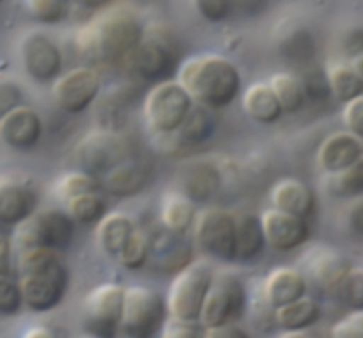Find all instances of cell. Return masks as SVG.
<instances>
[{
    "label": "cell",
    "mask_w": 363,
    "mask_h": 338,
    "mask_svg": "<svg viewBox=\"0 0 363 338\" xmlns=\"http://www.w3.org/2000/svg\"><path fill=\"white\" fill-rule=\"evenodd\" d=\"M262 219L255 214H240L235 218V262L247 264L258 259L265 247Z\"/></svg>",
    "instance_id": "cb8c5ba5"
},
{
    "label": "cell",
    "mask_w": 363,
    "mask_h": 338,
    "mask_svg": "<svg viewBox=\"0 0 363 338\" xmlns=\"http://www.w3.org/2000/svg\"><path fill=\"white\" fill-rule=\"evenodd\" d=\"M359 157H363V148L358 137L351 132L349 134L337 132V134H331L324 139L323 145L319 146L317 159H319V164L324 171L335 175V173L354 164Z\"/></svg>",
    "instance_id": "d6986e66"
},
{
    "label": "cell",
    "mask_w": 363,
    "mask_h": 338,
    "mask_svg": "<svg viewBox=\"0 0 363 338\" xmlns=\"http://www.w3.org/2000/svg\"><path fill=\"white\" fill-rule=\"evenodd\" d=\"M132 72L143 80H162L174 66V43L171 34L162 27H155L143 34V40L130 55Z\"/></svg>",
    "instance_id": "30bf717a"
},
{
    "label": "cell",
    "mask_w": 363,
    "mask_h": 338,
    "mask_svg": "<svg viewBox=\"0 0 363 338\" xmlns=\"http://www.w3.org/2000/svg\"><path fill=\"white\" fill-rule=\"evenodd\" d=\"M196 244L221 262H235V215L219 207L203 208L194 219Z\"/></svg>",
    "instance_id": "9c48e42d"
},
{
    "label": "cell",
    "mask_w": 363,
    "mask_h": 338,
    "mask_svg": "<svg viewBox=\"0 0 363 338\" xmlns=\"http://www.w3.org/2000/svg\"><path fill=\"white\" fill-rule=\"evenodd\" d=\"M125 288L118 283L95 287L82 303V326L95 337H114L120 329Z\"/></svg>",
    "instance_id": "ba28073f"
},
{
    "label": "cell",
    "mask_w": 363,
    "mask_h": 338,
    "mask_svg": "<svg viewBox=\"0 0 363 338\" xmlns=\"http://www.w3.org/2000/svg\"><path fill=\"white\" fill-rule=\"evenodd\" d=\"M193 4L201 18L211 23L225 22L233 9V0H193Z\"/></svg>",
    "instance_id": "ab89813d"
},
{
    "label": "cell",
    "mask_w": 363,
    "mask_h": 338,
    "mask_svg": "<svg viewBox=\"0 0 363 338\" xmlns=\"http://www.w3.org/2000/svg\"><path fill=\"white\" fill-rule=\"evenodd\" d=\"M335 186L342 196H363V157L335 173Z\"/></svg>",
    "instance_id": "74e56055"
},
{
    "label": "cell",
    "mask_w": 363,
    "mask_h": 338,
    "mask_svg": "<svg viewBox=\"0 0 363 338\" xmlns=\"http://www.w3.org/2000/svg\"><path fill=\"white\" fill-rule=\"evenodd\" d=\"M178 82L191 98L211 111L228 107L240 91V73L230 59L218 54L193 55L182 62Z\"/></svg>",
    "instance_id": "6da1fadb"
},
{
    "label": "cell",
    "mask_w": 363,
    "mask_h": 338,
    "mask_svg": "<svg viewBox=\"0 0 363 338\" xmlns=\"http://www.w3.org/2000/svg\"><path fill=\"white\" fill-rule=\"evenodd\" d=\"M303 88H305V95L310 98H326L330 95V84H328V77L323 73L312 72L305 77L303 80Z\"/></svg>",
    "instance_id": "f6af8a7d"
},
{
    "label": "cell",
    "mask_w": 363,
    "mask_h": 338,
    "mask_svg": "<svg viewBox=\"0 0 363 338\" xmlns=\"http://www.w3.org/2000/svg\"><path fill=\"white\" fill-rule=\"evenodd\" d=\"M29 15L45 26L59 23L66 15L65 0H23Z\"/></svg>",
    "instance_id": "8d00e7d4"
},
{
    "label": "cell",
    "mask_w": 363,
    "mask_h": 338,
    "mask_svg": "<svg viewBox=\"0 0 363 338\" xmlns=\"http://www.w3.org/2000/svg\"><path fill=\"white\" fill-rule=\"evenodd\" d=\"M113 0H79V4H82L84 8L89 9H102L106 6H109Z\"/></svg>",
    "instance_id": "816d5d0a"
},
{
    "label": "cell",
    "mask_w": 363,
    "mask_h": 338,
    "mask_svg": "<svg viewBox=\"0 0 363 338\" xmlns=\"http://www.w3.org/2000/svg\"><path fill=\"white\" fill-rule=\"evenodd\" d=\"M194 100L180 82L164 80L150 89L145 100V118L155 134H173L189 114Z\"/></svg>",
    "instance_id": "8992f818"
},
{
    "label": "cell",
    "mask_w": 363,
    "mask_h": 338,
    "mask_svg": "<svg viewBox=\"0 0 363 338\" xmlns=\"http://www.w3.org/2000/svg\"><path fill=\"white\" fill-rule=\"evenodd\" d=\"M0 2H2V0H0Z\"/></svg>",
    "instance_id": "db71d44e"
},
{
    "label": "cell",
    "mask_w": 363,
    "mask_h": 338,
    "mask_svg": "<svg viewBox=\"0 0 363 338\" xmlns=\"http://www.w3.org/2000/svg\"><path fill=\"white\" fill-rule=\"evenodd\" d=\"M271 200L274 208L303 219H308L315 208V196L312 189L296 179L280 180L272 187Z\"/></svg>",
    "instance_id": "7402d4cb"
},
{
    "label": "cell",
    "mask_w": 363,
    "mask_h": 338,
    "mask_svg": "<svg viewBox=\"0 0 363 338\" xmlns=\"http://www.w3.org/2000/svg\"><path fill=\"white\" fill-rule=\"evenodd\" d=\"M212 280V271L205 264L191 262L178 271L167 291L166 305L169 315L193 322L200 320Z\"/></svg>",
    "instance_id": "5b68a950"
},
{
    "label": "cell",
    "mask_w": 363,
    "mask_h": 338,
    "mask_svg": "<svg viewBox=\"0 0 363 338\" xmlns=\"http://www.w3.org/2000/svg\"><path fill=\"white\" fill-rule=\"evenodd\" d=\"M328 84H330V91L333 93L335 98L342 103H347L349 100L363 95V84L359 77L356 75L351 66L337 64L330 68L326 73Z\"/></svg>",
    "instance_id": "1f68e13d"
},
{
    "label": "cell",
    "mask_w": 363,
    "mask_h": 338,
    "mask_svg": "<svg viewBox=\"0 0 363 338\" xmlns=\"http://www.w3.org/2000/svg\"><path fill=\"white\" fill-rule=\"evenodd\" d=\"M239 4L240 8L247 9L250 13H253L257 8H264L265 0H233V4Z\"/></svg>",
    "instance_id": "f907efd6"
},
{
    "label": "cell",
    "mask_w": 363,
    "mask_h": 338,
    "mask_svg": "<svg viewBox=\"0 0 363 338\" xmlns=\"http://www.w3.org/2000/svg\"><path fill=\"white\" fill-rule=\"evenodd\" d=\"M77 159L82 171L100 179L118 164L127 160V146L123 139L118 137L113 132H91L77 146Z\"/></svg>",
    "instance_id": "7c38bea8"
},
{
    "label": "cell",
    "mask_w": 363,
    "mask_h": 338,
    "mask_svg": "<svg viewBox=\"0 0 363 338\" xmlns=\"http://www.w3.org/2000/svg\"><path fill=\"white\" fill-rule=\"evenodd\" d=\"M73 232L75 228L69 214L57 210L34 212L30 218L16 226L15 242L22 251L30 247L62 251L72 244Z\"/></svg>",
    "instance_id": "52a82bcc"
},
{
    "label": "cell",
    "mask_w": 363,
    "mask_h": 338,
    "mask_svg": "<svg viewBox=\"0 0 363 338\" xmlns=\"http://www.w3.org/2000/svg\"><path fill=\"white\" fill-rule=\"evenodd\" d=\"M18 266L23 305L33 312L57 308L68 288V271L59 260L57 251L47 247L23 249Z\"/></svg>",
    "instance_id": "7a4b0ae2"
},
{
    "label": "cell",
    "mask_w": 363,
    "mask_h": 338,
    "mask_svg": "<svg viewBox=\"0 0 363 338\" xmlns=\"http://www.w3.org/2000/svg\"><path fill=\"white\" fill-rule=\"evenodd\" d=\"M23 295L18 281L8 276H0V315L11 317L22 310Z\"/></svg>",
    "instance_id": "f35d334b"
},
{
    "label": "cell",
    "mask_w": 363,
    "mask_h": 338,
    "mask_svg": "<svg viewBox=\"0 0 363 338\" xmlns=\"http://www.w3.org/2000/svg\"><path fill=\"white\" fill-rule=\"evenodd\" d=\"M269 86L272 88L274 95H277L278 102H280L284 113L294 114L303 109L305 106V88L303 82L292 73H274L269 80Z\"/></svg>",
    "instance_id": "f546056e"
},
{
    "label": "cell",
    "mask_w": 363,
    "mask_h": 338,
    "mask_svg": "<svg viewBox=\"0 0 363 338\" xmlns=\"http://www.w3.org/2000/svg\"><path fill=\"white\" fill-rule=\"evenodd\" d=\"M65 2H68V0H65Z\"/></svg>",
    "instance_id": "f5cc1de1"
},
{
    "label": "cell",
    "mask_w": 363,
    "mask_h": 338,
    "mask_svg": "<svg viewBox=\"0 0 363 338\" xmlns=\"http://www.w3.org/2000/svg\"><path fill=\"white\" fill-rule=\"evenodd\" d=\"M120 264L128 271H138L148 264L150 259V240L143 232H135L127 240L123 249L120 251Z\"/></svg>",
    "instance_id": "e575fe53"
},
{
    "label": "cell",
    "mask_w": 363,
    "mask_h": 338,
    "mask_svg": "<svg viewBox=\"0 0 363 338\" xmlns=\"http://www.w3.org/2000/svg\"><path fill=\"white\" fill-rule=\"evenodd\" d=\"M349 269H351V266H349L347 260L340 253L331 249L319 251L308 266V271L317 287L328 294H335L338 283Z\"/></svg>",
    "instance_id": "484cf974"
},
{
    "label": "cell",
    "mask_w": 363,
    "mask_h": 338,
    "mask_svg": "<svg viewBox=\"0 0 363 338\" xmlns=\"http://www.w3.org/2000/svg\"><path fill=\"white\" fill-rule=\"evenodd\" d=\"M265 242L277 251L296 249L310 239V226L306 219L287 214L278 208H269L260 215Z\"/></svg>",
    "instance_id": "9a60e30c"
},
{
    "label": "cell",
    "mask_w": 363,
    "mask_h": 338,
    "mask_svg": "<svg viewBox=\"0 0 363 338\" xmlns=\"http://www.w3.org/2000/svg\"><path fill=\"white\" fill-rule=\"evenodd\" d=\"M11 273V240L0 233V276Z\"/></svg>",
    "instance_id": "7dc6e473"
},
{
    "label": "cell",
    "mask_w": 363,
    "mask_h": 338,
    "mask_svg": "<svg viewBox=\"0 0 363 338\" xmlns=\"http://www.w3.org/2000/svg\"><path fill=\"white\" fill-rule=\"evenodd\" d=\"M43 123L40 114L26 106H18L0 118V139L13 150H30L40 142Z\"/></svg>",
    "instance_id": "2e32d148"
},
{
    "label": "cell",
    "mask_w": 363,
    "mask_h": 338,
    "mask_svg": "<svg viewBox=\"0 0 363 338\" xmlns=\"http://www.w3.org/2000/svg\"><path fill=\"white\" fill-rule=\"evenodd\" d=\"M100 189H102V182H100L99 176L86 171H79L62 176L57 182V186H55V194L62 201H68L72 198L80 196V194L99 193Z\"/></svg>",
    "instance_id": "836d02e7"
},
{
    "label": "cell",
    "mask_w": 363,
    "mask_h": 338,
    "mask_svg": "<svg viewBox=\"0 0 363 338\" xmlns=\"http://www.w3.org/2000/svg\"><path fill=\"white\" fill-rule=\"evenodd\" d=\"M342 118L351 134H354L356 137H363V95L345 103Z\"/></svg>",
    "instance_id": "b9f144b4"
},
{
    "label": "cell",
    "mask_w": 363,
    "mask_h": 338,
    "mask_svg": "<svg viewBox=\"0 0 363 338\" xmlns=\"http://www.w3.org/2000/svg\"><path fill=\"white\" fill-rule=\"evenodd\" d=\"M22 103V89L15 82L0 80V118L11 113Z\"/></svg>",
    "instance_id": "ee69618b"
},
{
    "label": "cell",
    "mask_w": 363,
    "mask_h": 338,
    "mask_svg": "<svg viewBox=\"0 0 363 338\" xmlns=\"http://www.w3.org/2000/svg\"><path fill=\"white\" fill-rule=\"evenodd\" d=\"M23 68L36 82H50L61 75L62 55L57 45L41 33L27 34L20 45Z\"/></svg>",
    "instance_id": "5bb4252c"
},
{
    "label": "cell",
    "mask_w": 363,
    "mask_h": 338,
    "mask_svg": "<svg viewBox=\"0 0 363 338\" xmlns=\"http://www.w3.org/2000/svg\"><path fill=\"white\" fill-rule=\"evenodd\" d=\"M132 233H134L132 219L121 212H113V214L104 215L99 221L96 240L104 253H107L109 257H118Z\"/></svg>",
    "instance_id": "4316f807"
},
{
    "label": "cell",
    "mask_w": 363,
    "mask_h": 338,
    "mask_svg": "<svg viewBox=\"0 0 363 338\" xmlns=\"http://www.w3.org/2000/svg\"><path fill=\"white\" fill-rule=\"evenodd\" d=\"M320 317V306L315 299L303 298L289 303V305L274 308V320L285 331H303L313 326Z\"/></svg>",
    "instance_id": "83f0119b"
},
{
    "label": "cell",
    "mask_w": 363,
    "mask_h": 338,
    "mask_svg": "<svg viewBox=\"0 0 363 338\" xmlns=\"http://www.w3.org/2000/svg\"><path fill=\"white\" fill-rule=\"evenodd\" d=\"M244 111L253 121L262 125L277 123L284 114L272 88L265 82H257L246 89L242 98Z\"/></svg>",
    "instance_id": "d4e9b609"
},
{
    "label": "cell",
    "mask_w": 363,
    "mask_h": 338,
    "mask_svg": "<svg viewBox=\"0 0 363 338\" xmlns=\"http://www.w3.org/2000/svg\"><path fill=\"white\" fill-rule=\"evenodd\" d=\"M66 203H68V214L72 215V219L82 222V225L99 222L106 215V201L100 198L99 193L80 194Z\"/></svg>",
    "instance_id": "d6a6232c"
},
{
    "label": "cell",
    "mask_w": 363,
    "mask_h": 338,
    "mask_svg": "<svg viewBox=\"0 0 363 338\" xmlns=\"http://www.w3.org/2000/svg\"><path fill=\"white\" fill-rule=\"evenodd\" d=\"M160 218H162L164 228H167L173 233H178V235H184L191 228L194 219H196L194 201L187 198L184 193L167 194L166 200H164Z\"/></svg>",
    "instance_id": "f1b7e54d"
},
{
    "label": "cell",
    "mask_w": 363,
    "mask_h": 338,
    "mask_svg": "<svg viewBox=\"0 0 363 338\" xmlns=\"http://www.w3.org/2000/svg\"><path fill=\"white\" fill-rule=\"evenodd\" d=\"M303 295H306V280L292 267H277L265 278L264 299L272 310L289 305Z\"/></svg>",
    "instance_id": "ffe728a7"
},
{
    "label": "cell",
    "mask_w": 363,
    "mask_h": 338,
    "mask_svg": "<svg viewBox=\"0 0 363 338\" xmlns=\"http://www.w3.org/2000/svg\"><path fill=\"white\" fill-rule=\"evenodd\" d=\"M162 337L167 338H196L200 337V329H198L196 322L193 320H184L171 317L166 319L162 326Z\"/></svg>",
    "instance_id": "7bdbcfd3"
},
{
    "label": "cell",
    "mask_w": 363,
    "mask_h": 338,
    "mask_svg": "<svg viewBox=\"0 0 363 338\" xmlns=\"http://www.w3.org/2000/svg\"><path fill=\"white\" fill-rule=\"evenodd\" d=\"M221 189V175L212 164L194 162L182 175V193L194 201L205 203Z\"/></svg>",
    "instance_id": "603a6c76"
},
{
    "label": "cell",
    "mask_w": 363,
    "mask_h": 338,
    "mask_svg": "<svg viewBox=\"0 0 363 338\" xmlns=\"http://www.w3.org/2000/svg\"><path fill=\"white\" fill-rule=\"evenodd\" d=\"M138 16L125 8L106 9L80 30V47L102 61H123L143 40Z\"/></svg>",
    "instance_id": "3957f363"
},
{
    "label": "cell",
    "mask_w": 363,
    "mask_h": 338,
    "mask_svg": "<svg viewBox=\"0 0 363 338\" xmlns=\"http://www.w3.org/2000/svg\"><path fill=\"white\" fill-rule=\"evenodd\" d=\"M150 240V259L153 269L159 273H174L184 269L187 264L193 262V249L187 242L182 240V235L164 228L157 232L155 237H148Z\"/></svg>",
    "instance_id": "e0dca14e"
},
{
    "label": "cell",
    "mask_w": 363,
    "mask_h": 338,
    "mask_svg": "<svg viewBox=\"0 0 363 338\" xmlns=\"http://www.w3.org/2000/svg\"><path fill=\"white\" fill-rule=\"evenodd\" d=\"M347 225L354 235L363 237V200L352 205L347 214Z\"/></svg>",
    "instance_id": "c3c4849f"
},
{
    "label": "cell",
    "mask_w": 363,
    "mask_h": 338,
    "mask_svg": "<svg viewBox=\"0 0 363 338\" xmlns=\"http://www.w3.org/2000/svg\"><path fill=\"white\" fill-rule=\"evenodd\" d=\"M244 308H246V292L242 283L232 274H221L212 280L201 308L200 320L205 329L218 327L240 319Z\"/></svg>",
    "instance_id": "8fae6325"
},
{
    "label": "cell",
    "mask_w": 363,
    "mask_h": 338,
    "mask_svg": "<svg viewBox=\"0 0 363 338\" xmlns=\"http://www.w3.org/2000/svg\"><path fill=\"white\" fill-rule=\"evenodd\" d=\"M38 196L29 186L0 179V225L18 226L36 212Z\"/></svg>",
    "instance_id": "ac0fdd59"
},
{
    "label": "cell",
    "mask_w": 363,
    "mask_h": 338,
    "mask_svg": "<svg viewBox=\"0 0 363 338\" xmlns=\"http://www.w3.org/2000/svg\"><path fill=\"white\" fill-rule=\"evenodd\" d=\"M335 338H363V310H352L331 327Z\"/></svg>",
    "instance_id": "60d3db41"
},
{
    "label": "cell",
    "mask_w": 363,
    "mask_h": 338,
    "mask_svg": "<svg viewBox=\"0 0 363 338\" xmlns=\"http://www.w3.org/2000/svg\"><path fill=\"white\" fill-rule=\"evenodd\" d=\"M100 93V77L95 69L75 68L57 77L52 89L55 102L65 113L80 114L93 106Z\"/></svg>",
    "instance_id": "4fadbf2b"
},
{
    "label": "cell",
    "mask_w": 363,
    "mask_h": 338,
    "mask_svg": "<svg viewBox=\"0 0 363 338\" xmlns=\"http://www.w3.org/2000/svg\"><path fill=\"white\" fill-rule=\"evenodd\" d=\"M205 337L208 338H246V331L240 329V327L233 326L232 322L223 324L218 327H207L205 331Z\"/></svg>",
    "instance_id": "bcb514c9"
},
{
    "label": "cell",
    "mask_w": 363,
    "mask_h": 338,
    "mask_svg": "<svg viewBox=\"0 0 363 338\" xmlns=\"http://www.w3.org/2000/svg\"><path fill=\"white\" fill-rule=\"evenodd\" d=\"M167 305L153 288L135 285L125 288L120 331L125 337L150 338L162 331Z\"/></svg>",
    "instance_id": "277c9868"
},
{
    "label": "cell",
    "mask_w": 363,
    "mask_h": 338,
    "mask_svg": "<svg viewBox=\"0 0 363 338\" xmlns=\"http://www.w3.org/2000/svg\"><path fill=\"white\" fill-rule=\"evenodd\" d=\"M177 132L189 145H200V142L207 141L214 132V120L211 116V109L200 106V103L193 106Z\"/></svg>",
    "instance_id": "4dcf8cb0"
},
{
    "label": "cell",
    "mask_w": 363,
    "mask_h": 338,
    "mask_svg": "<svg viewBox=\"0 0 363 338\" xmlns=\"http://www.w3.org/2000/svg\"><path fill=\"white\" fill-rule=\"evenodd\" d=\"M335 295L351 310H363V271L349 269L338 283Z\"/></svg>",
    "instance_id": "d590c367"
},
{
    "label": "cell",
    "mask_w": 363,
    "mask_h": 338,
    "mask_svg": "<svg viewBox=\"0 0 363 338\" xmlns=\"http://www.w3.org/2000/svg\"><path fill=\"white\" fill-rule=\"evenodd\" d=\"M102 182V189L118 198H128L135 196V194L143 193L150 182V171L148 167H145L139 162H130V160H123L113 167L109 173L100 176Z\"/></svg>",
    "instance_id": "44dd1931"
},
{
    "label": "cell",
    "mask_w": 363,
    "mask_h": 338,
    "mask_svg": "<svg viewBox=\"0 0 363 338\" xmlns=\"http://www.w3.org/2000/svg\"><path fill=\"white\" fill-rule=\"evenodd\" d=\"M349 66L354 69V73L359 77V80H362V84H363V48L359 52H356L354 55H352L351 64H349Z\"/></svg>",
    "instance_id": "681fc988"
}]
</instances>
